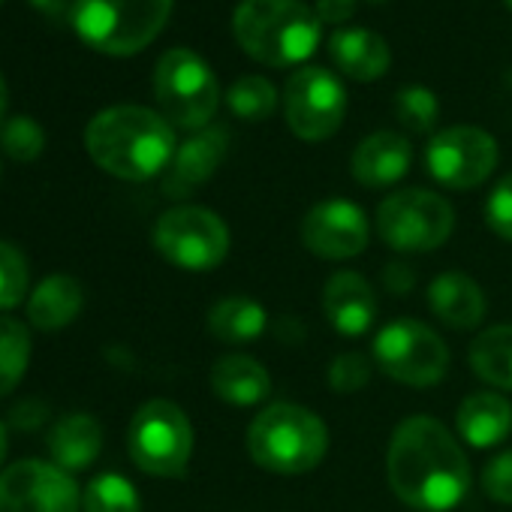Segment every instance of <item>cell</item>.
Here are the masks:
<instances>
[{
  "label": "cell",
  "mask_w": 512,
  "mask_h": 512,
  "mask_svg": "<svg viewBox=\"0 0 512 512\" xmlns=\"http://www.w3.org/2000/svg\"><path fill=\"white\" fill-rule=\"evenodd\" d=\"M395 497L419 512H449L470 488V464L452 431L431 416L404 419L386 452Z\"/></svg>",
  "instance_id": "cell-1"
},
{
  "label": "cell",
  "mask_w": 512,
  "mask_h": 512,
  "mask_svg": "<svg viewBox=\"0 0 512 512\" xmlns=\"http://www.w3.org/2000/svg\"><path fill=\"white\" fill-rule=\"evenodd\" d=\"M85 148L103 172L121 181H148L166 172L178 151L172 124L145 106L97 112L85 130Z\"/></svg>",
  "instance_id": "cell-2"
},
{
  "label": "cell",
  "mask_w": 512,
  "mask_h": 512,
  "mask_svg": "<svg viewBox=\"0 0 512 512\" xmlns=\"http://www.w3.org/2000/svg\"><path fill=\"white\" fill-rule=\"evenodd\" d=\"M232 34L253 61L293 67L317 52L323 22L302 0H241L232 13Z\"/></svg>",
  "instance_id": "cell-3"
},
{
  "label": "cell",
  "mask_w": 512,
  "mask_h": 512,
  "mask_svg": "<svg viewBox=\"0 0 512 512\" xmlns=\"http://www.w3.org/2000/svg\"><path fill=\"white\" fill-rule=\"evenodd\" d=\"M247 452L256 467L299 476L320 467L326 458L329 428L302 404H269L247 428Z\"/></svg>",
  "instance_id": "cell-4"
},
{
  "label": "cell",
  "mask_w": 512,
  "mask_h": 512,
  "mask_svg": "<svg viewBox=\"0 0 512 512\" xmlns=\"http://www.w3.org/2000/svg\"><path fill=\"white\" fill-rule=\"evenodd\" d=\"M172 16V0H73V28L85 46L127 58L148 49Z\"/></svg>",
  "instance_id": "cell-5"
},
{
  "label": "cell",
  "mask_w": 512,
  "mask_h": 512,
  "mask_svg": "<svg viewBox=\"0 0 512 512\" xmlns=\"http://www.w3.org/2000/svg\"><path fill=\"white\" fill-rule=\"evenodd\" d=\"M154 97L172 127L205 130L220 106V85L205 58L190 49H169L154 67Z\"/></svg>",
  "instance_id": "cell-6"
},
{
  "label": "cell",
  "mask_w": 512,
  "mask_h": 512,
  "mask_svg": "<svg viewBox=\"0 0 512 512\" xmlns=\"http://www.w3.org/2000/svg\"><path fill=\"white\" fill-rule=\"evenodd\" d=\"M127 449L133 464L148 476H184L193 455V425L178 404L166 398L145 401L130 419Z\"/></svg>",
  "instance_id": "cell-7"
},
{
  "label": "cell",
  "mask_w": 512,
  "mask_h": 512,
  "mask_svg": "<svg viewBox=\"0 0 512 512\" xmlns=\"http://www.w3.org/2000/svg\"><path fill=\"white\" fill-rule=\"evenodd\" d=\"M154 247L181 272H211L229 253L226 223L202 205H178L154 223Z\"/></svg>",
  "instance_id": "cell-8"
},
{
  "label": "cell",
  "mask_w": 512,
  "mask_h": 512,
  "mask_svg": "<svg viewBox=\"0 0 512 512\" xmlns=\"http://www.w3.org/2000/svg\"><path fill=\"white\" fill-rule=\"evenodd\" d=\"M455 226L452 205L422 187L398 190L377 208V232L398 253H428L449 241Z\"/></svg>",
  "instance_id": "cell-9"
},
{
  "label": "cell",
  "mask_w": 512,
  "mask_h": 512,
  "mask_svg": "<svg viewBox=\"0 0 512 512\" xmlns=\"http://www.w3.org/2000/svg\"><path fill=\"white\" fill-rule=\"evenodd\" d=\"M374 365L395 383L428 389L449 371V347L419 320H392L374 338Z\"/></svg>",
  "instance_id": "cell-10"
},
{
  "label": "cell",
  "mask_w": 512,
  "mask_h": 512,
  "mask_svg": "<svg viewBox=\"0 0 512 512\" xmlns=\"http://www.w3.org/2000/svg\"><path fill=\"white\" fill-rule=\"evenodd\" d=\"M347 115V91L326 67H299L284 85L287 127L305 142L332 139Z\"/></svg>",
  "instance_id": "cell-11"
},
{
  "label": "cell",
  "mask_w": 512,
  "mask_h": 512,
  "mask_svg": "<svg viewBox=\"0 0 512 512\" xmlns=\"http://www.w3.org/2000/svg\"><path fill=\"white\" fill-rule=\"evenodd\" d=\"M500 160L497 142L488 130L473 124L446 127L431 136L425 148L428 175L449 190H473L491 178Z\"/></svg>",
  "instance_id": "cell-12"
},
{
  "label": "cell",
  "mask_w": 512,
  "mask_h": 512,
  "mask_svg": "<svg viewBox=\"0 0 512 512\" xmlns=\"http://www.w3.org/2000/svg\"><path fill=\"white\" fill-rule=\"evenodd\" d=\"M0 512H82V494L58 464L25 458L0 473Z\"/></svg>",
  "instance_id": "cell-13"
},
{
  "label": "cell",
  "mask_w": 512,
  "mask_h": 512,
  "mask_svg": "<svg viewBox=\"0 0 512 512\" xmlns=\"http://www.w3.org/2000/svg\"><path fill=\"white\" fill-rule=\"evenodd\" d=\"M302 244L320 260H353L368 247V217L350 199H323L302 220Z\"/></svg>",
  "instance_id": "cell-14"
},
{
  "label": "cell",
  "mask_w": 512,
  "mask_h": 512,
  "mask_svg": "<svg viewBox=\"0 0 512 512\" xmlns=\"http://www.w3.org/2000/svg\"><path fill=\"white\" fill-rule=\"evenodd\" d=\"M229 148V127L211 124L205 130H196L172 157L166 175H163V193L169 199H184L196 187H202L217 166L223 163Z\"/></svg>",
  "instance_id": "cell-15"
},
{
  "label": "cell",
  "mask_w": 512,
  "mask_h": 512,
  "mask_svg": "<svg viewBox=\"0 0 512 512\" xmlns=\"http://www.w3.org/2000/svg\"><path fill=\"white\" fill-rule=\"evenodd\" d=\"M377 293L359 272H335L323 287V314L344 338L365 335L377 320Z\"/></svg>",
  "instance_id": "cell-16"
},
{
  "label": "cell",
  "mask_w": 512,
  "mask_h": 512,
  "mask_svg": "<svg viewBox=\"0 0 512 512\" xmlns=\"http://www.w3.org/2000/svg\"><path fill=\"white\" fill-rule=\"evenodd\" d=\"M410 163H413L410 139L401 133H392V130H377L356 145L350 169L362 187L380 190V187L398 184L407 175Z\"/></svg>",
  "instance_id": "cell-17"
},
{
  "label": "cell",
  "mask_w": 512,
  "mask_h": 512,
  "mask_svg": "<svg viewBox=\"0 0 512 512\" xmlns=\"http://www.w3.org/2000/svg\"><path fill=\"white\" fill-rule=\"evenodd\" d=\"M428 308L431 314L449 329H476L488 311L482 287L464 272H443L428 287Z\"/></svg>",
  "instance_id": "cell-18"
},
{
  "label": "cell",
  "mask_w": 512,
  "mask_h": 512,
  "mask_svg": "<svg viewBox=\"0 0 512 512\" xmlns=\"http://www.w3.org/2000/svg\"><path fill=\"white\" fill-rule=\"evenodd\" d=\"M329 55H332L335 67L347 79H356V82H374L392 67L389 43L368 28L335 31L329 40Z\"/></svg>",
  "instance_id": "cell-19"
},
{
  "label": "cell",
  "mask_w": 512,
  "mask_h": 512,
  "mask_svg": "<svg viewBox=\"0 0 512 512\" xmlns=\"http://www.w3.org/2000/svg\"><path fill=\"white\" fill-rule=\"evenodd\" d=\"M455 425L470 446L491 449L512 431V404L497 392H473L458 404Z\"/></svg>",
  "instance_id": "cell-20"
},
{
  "label": "cell",
  "mask_w": 512,
  "mask_h": 512,
  "mask_svg": "<svg viewBox=\"0 0 512 512\" xmlns=\"http://www.w3.org/2000/svg\"><path fill=\"white\" fill-rule=\"evenodd\" d=\"M211 389L220 401L232 407H253L272 395V377L256 359L232 353L214 362Z\"/></svg>",
  "instance_id": "cell-21"
},
{
  "label": "cell",
  "mask_w": 512,
  "mask_h": 512,
  "mask_svg": "<svg viewBox=\"0 0 512 512\" xmlns=\"http://www.w3.org/2000/svg\"><path fill=\"white\" fill-rule=\"evenodd\" d=\"M100 449H103V428L88 413H70V416H64L52 428V434H49L52 461L61 470H67V473L88 470L97 461Z\"/></svg>",
  "instance_id": "cell-22"
},
{
  "label": "cell",
  "mask_w": 512,
  "mask_h": 512,
  "mask_svg": "<svg viewBox=\"0 0 512 512\" xmlns=\"http://www.w3.org/2000/svg\"><path fill=\"white\" fill-rule=\"evenodd\" d=\"M82 305H85L82 284L70 275H52L31 293L28 320L43 332H58L82 314Z\"/></svg>",
  "instance_id": "cell-23"
},
{
  "label": "cell",
  "mask_w": 512,
  "mask_h": 512,
  "mask_svg": "<svg viewBox=\"0 0 512 512\" xmlns=\"http://www.w3.org/2000/svg\"><path fill=\"white\" fill-rule=\"evenodd\" d=\"M269 329L266 308L250 296H226L208 311V332L220 344L238 347L260 341Z\"/></svg>",
  "instance_id": "cell-24"
},
{
  "label": "cell",
  "mask_w": 512,
  "mask_h": 512,
  "mask_svg": "<svg viewBox=\"0 0 512 512\" xmlns=\"http://www.w3.org/2000/svg\"><path fill=\"white\" fill-rule=\"evenodd\" d=\"M470 368L494 389L512 392V326H491L470 344Z\"/></svg>",
  "instance_id": "cell-25"
},
{
  "label": "cell",
  "mask_w": 512,
  "mask_h": 512,
  "mask_svg": "<svg viewBox=\"0 0 512 512\" xmlns=\"http://www.w3.org/2000/svg\"><path fill=\"white\" fill-rule=\"evenodd\" d=\"M31 365V332L16 317H0V398L10 395Z\"/></svg>",
  "instance_id": "cell-26"
},
{
  "label": "cell",
  "mask_w": 512,
  "mask_h": 512,
  "mask_svg": "<svg viewBox=\"0 0 512 512\" xmlns=\"http://www.w3.org/2000/svg\"><path fill=\"white\" fill-rule=\"evenodd\" d=\"M226 106L235 118L244 121H266L278 109V91L263 76H241L226 91Z\"/></svg>",
  "instance_id": "cell-27"
},
{
  "label": "cell",
  "mask_w": 512,
  "mask_h": 512,
  "mask_svg": "<svg viewBox=\"0 0 512 512\" xmlns=\"http://www.w3.org/2000/svg\"><path fill=\"white\" fill-rule=\"evenodd\" d=\"M82 509L85 512H142V500L127 476L100 473L88 482Z\"/></svg>",
  "instance_id": "cell-28"
},
{
  "label": "cell",
  "mask_w": 512,
  "mask_h": 512,
  "mask_svg": "<svg viewBox=\"0 0 512 512\" xmlns=\"http://www.w3.org/2000/svg\"><path fill=\"white\" fill-rule=\"evenodd\" d=\"M440 115V100L425 85H404L395 94V118L410 133H431Z\"/></svg>",
  "instance_id": "cell-29"
},
{
  "label": "cell",
  "mask_w": 512,
  "mask_h": 512,
  "mask_svg": "<svg viewBox=\"0 0 512 512\" xmlns=\"http://www.w3.org/2000/svg\"><path fill=\"white\" fill-rule=\"evenodd\" d=\"M31 284V269L25 253L10 244V241H0V311H10L16 308Z\"/></svg>",
  "instance_id": "cell-30"
},
{
  "label": "cell",
  "mask_w": 512,
  "mask_h": 512,
  "mask_svg": "<svg viewBox=\"0 0 512 512\" xmlns=\"http://www.w3.org/2000/svg\"><path fill=\"white\" fill-rule=\"evenodd\" d=\"M0 145H4V151L19 160V163H31L43 154L46 148V133L43 127L28 118V115H16L4 124V130H0Z\"/></svg>",
  "instance_id": "cell-31"
},
{
  "label": "cell",
  "mask_w": 512,
  "mask_h": 512,
  "mask_svg": "<svg viewBox=\"0 0 512 512\" xmlns=\"http://www.w3.org/2000/svg\"><path fill=\"white\" fill-rule=\"evenodd\" d=\"M368 380H371V359H365L362 353H341L329 365V386L341 395H353L365 389Z\"/></svg>",
  "instance_id": "cell-32"
},
{
  "label": "cell",
  "mask_w": 512,
  "mask_h": 512,
  "mask_svg": "<svg viewBox=\"0 0 512 512\" xmlns=\"http://www.w3.org/2000/svg\"><path fill=\"white\" fill-rule=\"evenodd\" d=\"M485 223L503 241H512V172H506L485 199Z\"/></svg>",
  "instance_id": "cell-33"
},
{
  "label": "cell",
  "mask_w": 512,
  "mask_h": 512,
  "mask_svg": "<svg viewBox=\"0 0 512 512\" xmlns=\"http://www.w3.org/2000/svg\"><path fill=\"white\" fill-rule=\"evenodd\" d=\"M482 491L491 500L512 506V449L494 455L485 464V470H482Z\"/></svg>",
  "instance_id": "cell-34"
},
{
  "label": "cell",
  "mask_w": 512,
  "mask_h": 512,
  "mask_svg": "<svg viewBox=\"0 0 512 512\" xmlns=\"http://www.w3.org/2000/svg\"><path fill=\"white\" fill-rule=\"evenodd\" d=\"M317 19L326 22V25H341V22H350L353 13H356V0H317L314 7Z\"/></svg>",
  "instance_id": "cell-35"
},
{
  "label": "cell",
  "mask_w": 512,
  "mask_h": 512,
  "mask_svg": "<svg viewBox=\"0 0 512 512\" xmlns=\"http://www.w3.org/2000/svg\"><path fill=\"white\" fill-rule=\"evenodd\" d=\"M413 275L407 272V266H401V263H395V266H389V272H386V287L392 290V293H398V296H404L410 287H413Z\"/></svg>",
  "instance_id": "cell-36"
},
{
  "label": "cell",
  "mask_w": 512,
  "mask_h": 512,
  "mask_svg": "<svg viewBox=\"0 0 512 512\" xmlns=\"http://www.w3.org/2000/svg\"><path fill=\"white\" fill-rule=\"evenodd\" d=\"M31 4L37 10H43L46 16H52V19H61L67 13H73V0H31Z\"/></svg>",
  "instance_id": "cell-37"
},
{
  "label": "cell",
  "mask_w": 512,
  "mask_h": 512,
  "mask_svg": "<svg viewBox=\"0 0 512 512\" xmlns=\"http://www.w3.org/2000/svg\"><path fill=\"white\" fill-rule=\"evenodd\" d=\"M7 106H10V91H7L4 76H0V124H4V118H7Z\"/></svg>",
  "instance_id": "cell-38"
},
{
  "label": "cell",
  "mask_w": 512,
  "mask_h": 512,
  "mask_svg": "<svg viewBox=\"0 0 512 512\" xmlns=\"http://www.w3.org/2000/svg\"><path fill=\"white\" fill-rule=\"evenodd\" d=\"M7 446H10V440H7V428L0 425V464H4V458H7Z\"/></svg>",
  "instance_id": "cell-39"
},
{
  "label": "cell",
  "mask_w": 512,
  "mask_h": 512,
  "mask_svg": "<svg viewBox=\"0 0 512 512\" xmlns=\"http://www.w3.org/2000/svg\"><path fill=\"white\" fill-rule=\"evenodd\" d=\"M503 4H506V7H509V10H512V0H503Z\"/></svg>",
  "instance_id": "cell-40"
},
{
  "label": "cell",
  "mask_w": 512,
  "mask_h": 512,
  "mask_svg": "<svg viewBox=\"0 0 512 512\" xmlns=\"http://www.w3.org/2000/svg\"><path fill=\"white\" fill-rule=\"evenodd\" d=\"M371 4H386V0H371Z\"/></svg>",
  "instance_id": "cell-41"
},
{
  "label": "cell",
  "mask_w": 512,
  "mask_h": 512,
  "mask_svg": "<svg viewBox=\"0 0 512 512\" xmlns=\"http://www.w3.org/2000/svg\"><path fill=\"white\" fill-rule=\"evenodd\" d=\"M0 4H4V0H0Z\"/></svg>",
  "instance_id": "cell-42"
}]
</instances>
